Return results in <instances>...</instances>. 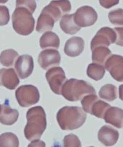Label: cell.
I'll use <instances>...</instances> for the list:
<instances>
[{
	"label": "cell",
	"instance_id": "52a82bcc",
	"mask_svg": "<svg viewBox=\"0 0 123 147\" xmlns=\"http://www.w3.org/2000/svg\"><path fill=\"white\" fill-rule=\"evenodd\" d=\"M46 79L52 92L56 95H61L62 86L66 81L64 70L60 67H54L48 69Z\"/></svg>",
	"mask_w": 123,
	"mask_h": 147
},
{
	"label": "cell",
	"instance_id": "d4e9b609",
	"mask_svg": "<svg viewBox=\"0 0 123 147\" xmlns=\"http://www.w3.org/2000/svg\"><path fill=\"white\" fill-rule=\"evenodd\" d=\"M18 57V52L14 49H7L2 51L0 54V63L6 67H11L14 65Z\"/></svg>",
	"mask_w": 123,
	"mask_h": 147
},
{
	"label": "cell",
	"instance_id": "6da1fadb",
	"mask_svg": "<svg viewBox=\"0 0 123 147\" xmlns=\"http://www.w3.org/2000/svg\"><path fill=\"white\" fill-rule=\"evenodd\" d=\"M27 124L24 129L25 138L29 141L38 140L47 127L46 113L41 106L30 109L26 113Z\"/></svg>",
	"mask_w": 123,
	"mask_h": 147
},
{
	"label": "cell",
	"instance_id": "1f68e13d",
	"mask_svg": "<svg viewBox=\"0 0 123 147\" xmlns=\"http://www.w3.org/2000/svg\"><path fill=\"white\" fill-rule=\"evenodd\" d=\"M120 0H99L101 6L105 9H110L113 6L117 5Z\"/></svg>",
	"mask_w": 123,
	"mask_h": 147
},
{
	"label": "cell",
	"instance_id": "7402d4cb",
	"mask_svg": "<svg viewBox=\"0 0 123 147\" xmlns=\"http://www.w3.org/2000/svg\"><path fill=\"white\" fill-rule=\"evenodd\" d=\"M92 51V61L94 63L103 65L111 55V51L106 46H98Z\"/></svg>",
	"mask_w": 123,
	"mask_h": 147
},
{
	"label": "cell",
	"instance_id": "30bf717a",
	"mask_svg": "<svg viewBox=\"0 0 123 147\" xmlns=\"http://www.w3.org/2000/svg\"><path fill=\"white\" fill-rule=\"evenodd\" d=\"M116 34L114 30L108 27L100 29L91 41V50L98 46H109L116 42Z\"/></svg>",
	"mask_w": 123,
	"mask_h": 147
},
{
	"label": "cell",
	"instance_id": "ffe728a7",
	"mask_svg": "<svg viewBox=\"0 0 123 147\" xmlns=\"http://www.w3.org/2000/svg\"><path fill=\"white\" fill-rule=\"evenodd\" d=\"M60 27L65 34L73 35L80 30V28L74 21V14H66L61 18Z\"/></svg>",
	"mask_w": 123,
	"mask_h": 147
},
{
	"label": "cell",
	"instance_id": "5bb4252c",
	"mask_svg": "<svg viewBox=\"0 0 123 147\" xmlns=\"http://www.w3.org/2000/svg\"><path fill=\"white\" fill-rule=\"evenodd\" d=\"M20 80L13 68L0 69V86L9 90H14L18 86Z\"/></svg>",
	"mask_w": 123,
	"mask_h": 147
},
{
	"label": "cell",
	"instance_id": "4dcf8cb0",
	"mask_svg": "<svg viewBox=\"0 0 123 147\" xmlns=\"http://www.w3.org/2000/svg\"><path fill=\"white\" fill-rule=\"evenodd\" d=\"M115 32L116 34V44L118 46H123V28H115Z\"/></svg>",
	"mask_w": 123,
	"mask_h": 147
},
{
	"label": "cell",
	"instance_id": "cb8c5ba5",
	"mask_svg": "<svg viewBox=\"0 0 123 147\" xmlns=\"http://www.w3.org/2000/svg\"><path fill=\"white\" fill-rule=\"evenodd\" d=\"M105 73V67L102 65L92 63L89 65L87 69V74L90 79L94 81H99L103 79Z\"/></svg>",
	"mask_w": 123,
	"mask_h": 147
},
{
	"label": "cell",
	"instance_id": "83f0119b",
	"mask_svg": "<svg viewBox=\"0 0 123 147\" xmlns=\"http://www.w3.org/2000/svg\"><path fill=\"white\" fill-rule=\"evenodd\" d=\"M16 8H25L32 13L35 12L37 8L35 0H16Z\"/></svg>",
	"mask_w": 123,
	"mask_h": 147
},
{
	"label": "cell",
	"instance_id": "7c38bea8",
	"mask_svg": "<svg viewBox=\"0 0 123 147\" xmlns=\"http://www.w3.org/2000/svg\"><path fill=\"white\" fill-rule=\"evenodd\" d=\"M60 55L55 49H46L42 51L38 56V63L43 69L56 67L60 62Z\"/></svg>",
	"mask_w": 123,
	"mask_h": 147
},
{
	"label": "cell",
	"instance_id": "e575fe53",
	"mask_svg": "<svg viewBox=\"0 0 123 147\" xmlns=\"http://www.w3.org/2000/svg\"><path fill=\"white\" fill-rule=\"evenodd\" d=\"M9 0H0V4H5Z\"/></svg>",
	"mask_w": 123,
	"mask_h": 147
},
{
	"label": "cell",
	"instance_id": "9c48e42d",
	"mask_svg": "<svg viewBox=\"0 0 123 147\" xmlns=\"http://www.w3.org/2000/svg\"><path fill=\"white\" fill-rule=\"evenodd\" d=\"M71 9V4L69 0H52L42 11L47 12L54 19L55 22H57L60 18L68 14Z\"/></svg>",
	"mask_w": 123,
	"mask_h": 147
},
{
	"label": "cell",
	"instance_id": "f546056e",
	"mask_svg": "<svg viewBox=\"0 0 123 147\" xmlns=\"http://www.w3.org/2000/svg\"><path fill=\"white\" fill-rule=\"evenodd\" d=\"M10 20L9 9L5 6L0 5V26L6 25Z\"/></svg>",
	"mask_w": 123,
	"mask_h": 147
},
{
	"label": "cell",
	"instance_id": "8fae6325",
	"mask_svg": "<svg viewBox=\"0 0 123 147\" xmlns=\"http://www.w3.org/2000/svg\"><path fill=\"white\" fill-rule=\"evenodd\" d=\"M106 69L112 77L118 82H123V57L112 55L105 62Z\"/></svg>",
	"mask_w": 123,
	"mask_h": 147
},
{
	"label": "cell",
	"instance_id": "44dd1931",
	"mask_svg": "<svg viewBox=\"0 0 123 147\" xmlns=\"http://www.w3.org/2000/svg\"><path fill=\"white\" fill-rule=\"evenodd\" d=\"M39 45L42 49L49 47L58 49L60 46V39L56 33L51 31L47 32L40 37Z\"/></svg>",
	"mask_w": 123,
	"mask_h": 147
},
{
	"label": "cell",
	"instance_id": "484cf974",
	"mask_svg": "<svg viewBox=\"0 0 123 147\" xmlns=\"http://www.w3.org/2000/svg\"><path fill=\"white\" fill-rule=\"evenodd\" d=\"M19 141L17 136L12 132H5L0 135V147H18Z\"/></svg>",
	"mask_w": 123,
	"mask_h": 147
},
{
	"label": "cell",
	"instance_id": "3957f363",
	"mask_svg": "<svg viewBox=\"0 0 123 147\" xmlns=\"http://www.w3.org/2000/svg\"><path fill=\"white\" fill-rule=\"evenodd\" d=\"M89 94H96V90L90 83L84 80H67L62 86L61 95L68 101H79Z\"/></svg>",
	"mask_w": 123,
	"mask_h": 147
},
{
	"label": "cell",
	"instance_id": "4fadbf2b",
	"mask_svg": "<svg viewBox=\"0 0 123 147\" xmlns=\"http://www.w3.org/2000/svg\"><path fill=\"white\" fill-rule=\"evenodd\" d=\"M15 69L20 79H25L29 77L34 69L33 57L29 55L19 56L16 61Z\"/></svg>",
	"mask_w": 123,
	"mask_h": 147
},
{
	"label": "cell",
	"instance_id": "836d02e7",
	"mask_svg": "<svg viewBox=\"0 0 123 147\" xmlns=\"http://www.w3.org/2000/svg\"><path fill=\"white\" fill-rule=\"evenodd\" d=\"M119 97L123 101V84L119 86Z\"/></svg>",
	"mask_w": 123,
	"mask_h": 147
},
{
	"label": "cell",
	"instance_id": "2e32d148",
	"mask_svg": "<svg viewBox=\"0 0 123 147\" xmlns=\"http://www.w3.org/2000/svg\"><path fill=\"white\" fill-rule=\"evenodd\" d=\"M84 49V41L80 36H73L65 43L64 53L69 57L79 56Z\"/></svg>",
	"mask_w": 123,
	"mask_h": 147
},
{
	"label": "cell",
	"instance_id": "d6a6232c",
	"mask_svg": "<svg viewBox=\"0 0 123 147\" xmlns=\"http://www.w3.org/2000/svg\"><path fill=\"white\" fill-rule=\"evenodd\" d=\"M46 146L45 143L40 141V140H39V139H38V140H33V141H32L31 143L28 145V146L29 147H30V146Z\"/></svg>",
	"mask_w": 123,
	"mask_h": 147
},
{
	"label": "cell",
	"instance_id": "ba28073f",
	"mask_svg": "<svg viewBox=\"0 0 123 147\" xmlns=\"http://www.w3.org/2000/svg\"><path fill=\"white\" fill-rule=\"evenodd\" d=\"M97 19L96 11L89 6L79 8L74 13V21L80 28L92 26L96 22Z\"/></svg>",
	"mask_w": 123,
	"mask_h": 147
},
{
	"label": "cell",
	"instance_id": "d590c367",
	"mask_svg": "<svg viewBox=\"0 0 123 147\" xmlns=\"http://www.w3.org/2000/svg\"><path fill=\"white\" fill-rule=\"evenodd\" d=\"M0 109H1V105H0Z\"/></svg>",
	"mask_w": 123,
	"mask_h": 147
},
{
	"label": "cell",
	"instance_id": "ac0fdd59",
	"mask_svg": "<svg viewBox=\"0 0 123 147\" xmlns=\"http://www.w3.org/2000/svg\"><path fill=\"white\" fill-rule=\"evenodd\" d=\"M19 113L16 109H12L6 102L4 105H1L0 109V123L6 125H12L17 121Z\"/></svg>",
	"mask_w": 123,
	"mask_h": 147
},
{
	"label": "cell",
	"instance_id": "277c9868",
	"mask_svg": "<svg viewBox=\"0 0 123 147\" xmlns=\"http://www.w3.org/2000/svg\"><path fill=\"white\" fill-rule=\"evenodd\" d=\"M35 20L33 13L25 8H16L12 14L13 28L18 34L26 36L33 32Z\"/></svg>",
	"mask_w": 123,
	"mask_h": 147
},
{
	"label": "cell",
	"instance_id": "8992f818",
	"mask_svg": "<svg viewBox=\"0 0 123 147\" xmlns=\"http://www.w3.org/2000/svg\"><path fill=\"white\" fill-rule=\"evenodd\" d=\"M16 98L20 107H28L39 101V90L33 85L21 86L16 91Z\"/></svg>",
	"mask_w": 123,
	"mask_h": 147
},
{
	"label": "cell",
	"instance_id": "5b68a950",
	"mask_svg": "<svg viewBox=\"0 0 123 147\" xmlns=\"http://www.w3.org/2000/svg\"><path fill=\"white\" fill-rule=\"evenodd\" d=\"M83 110L86 113L103 119L105 111L111 107L109 104L100 100L96 94H89L81 100Z\"/></svg>",
	"mask_w": 123,
	"mask_h": 147
},
{
	"label": "cell",
	"instance_id": "4316f807",
	"mask_svg": "<svg viewBox=\"0 0 123 147\" xmlns=\"http://www.w3.org/2000/svg\"><path fill=\"white\" fill-rule=\"evenodd\" d=\"M110 22L115 25H123V9H116L108 13Z\"/></svg>",
	"mask_w": 123,
	"mask_h": 147
},
{
	"label": "cell",
	"instance_id": "e0dca14e",
	"mask_svg": "<svg viewBox=\"0 0 123 147\" xmlns=\"http://www.w3.org/2000/svg\"><path fill=\"white\" fill-rule=\"evenodd\" d=\"M103 119L107 123L118 129L123 128V109L116 107H110L105 111Z\"/></svg>",
	"mask_w": 123,
	"mask_h": 147
},
{
	"label": "cell",
	"instance_id": "f1b7e54d",
	"mask_svg": "<svg viewBox=\"0 0 123 147\" xmlns=\"http://www.w3.org/2000/svg\"><path fill=\"white\" fill-rule=\"evenodd\" d=\"M63 145L65 147H80L81 142L77 136L74 134H70L65 136L63 139Z\"/></svg>",
	"mask_w": 123,
	"mask_h": 147
},
{
	"label": "cell",
	"instance_id": "d6986e66",
	"mask_svg": "<svg viewBox=\"0 0 123 147\" xmlns=\"http://www.w3.org/2000/svg\"><path fill=\"white\" fill-rule=\"evenodd\" d=\"M55 20L47 12L41 11L40 15L37 19L36 30L37 32L42 33L44 32L52 31L54 28Z\"/></svg>",
	"mask_w": 123,
	"mask_h": 147
},
{
	"label": "cell",
	"instance_id": "9a60e30c",
	"mask_svg": "<svg viewBox=\"0 0 123 147\" xmlns=\"http://www.w3.org/2000/svg\"><path fill=\"white\" fill-rule=\"evenodd\" d=\"M119 132L110 125H104L98 132V139L105 146H111L117 143Z\"/></svg>",
	"mask_w": 123,
	"mask_h": 147
},
{
	"label": "cell",
	"instance_id": "7a4b0ae2",
	"mask_svg": "<svg viewBox=\"0 0 123 147\" xmlns=\"http://www.w3.org/2000/svg\"><path fill=\"white\" fill-rule=\"evenodd\" d=\"M56 119L63 130H73L78 129L85 123L86 112L79 107H64L58 111Z\"/></svg>",
	"mask_w": 123,
	"mask_h": 147
},
{
	"label": "cell",
	"instance_id": "603a6c76",
	"mask_svg": "<svg viewBox=\"0 0 123 147\" xmlns=\"http://www.w3.org/2000/svg\"><path fill=\"white\" fill-rule=\"evenodd\" d=\"M99 95L105 101L113 102L118 97V88L113 84H106L101 88Z\"/></svg>",
	"mask_w": 123,
	"mask_h": 147
}]
</instances>
